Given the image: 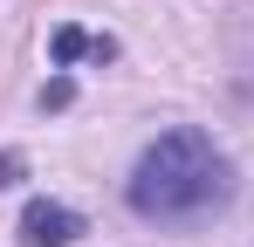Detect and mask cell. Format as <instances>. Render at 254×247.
Segmentation results:
<instances>
[{
    "instance_id": "obj_3",
    "label": "cell",
    "mask_w": 254,
    "mask_h": 247,
    "mask_svg": "<svg viewBox=\"0 0 254 247\" xmlns=\"http://www.w3.org/2000/svg\"><path fill=\"white\" fill-rule=\"evenodd\" d=\"M48 55H55V62H76V55H89V62H110V55H117V41H110V35H83V28H55Z\"/></svg>"
},
{
    "instance_id": "obj_2",
    "label": "cell",
    "mask_w": 254,
    "mask_h": 247,
    "mask_svg": "<svg viewBox=\"0 0 254 247\" xmlns=\"http://www.w3.org/2000/svg\"><path fill=\"white\" fill-rule=\"evenodd\" d=\"M76 234H83L76 206H62V199H28L21 206V241L28 247H69Z\"/></svg>"
},
{
    "instance_id": "obj_1",
    "label": "cell",
    "mask_w": 254,
    "mask_h": 247,
    "mask_svg": "<svg viewBox=\"0 0 254 247\" xmlns=\"http://www.w3.org/2000/svg\"><path fill=\"white\" fill-rule=\"evenodd\" d=\"M124 199L137 220H158V227H179V220H199V213H220L234 199V165L213 151L206 130H165L158 144H144V158L130 172Z\"/></svg>"
},
{
    "instance_id": "obj_5",
    "label": "cell",
    "mask_w": 254,
    "mask_h": 247,
    "mask_svg": "<svg viewBox=\"0 0 254 247\" xmlns=\"http://www.w3.org/2000/svg\"><path fill=\"white\" fill-rule=\"evenodd\" d=\"M21 172H28L21 151H0V192H7V185H21Z\"/></svg>"
},
{
    "instance_id": "obj_4",
    "label": "cell",
    "mask_w": 254,
    "mask_h": 247,
    "mask_svg": "<svg viewBox=\"0 0 254 247\" xmlns=\"http://www.w3.org/2000/svg\"><path fill=\"white\" fill-rule=\"evenodd\" d=\"M69 96H76V82H69V76H55V82H42V110H62Z\"/></svg>"
}]
</instances>
